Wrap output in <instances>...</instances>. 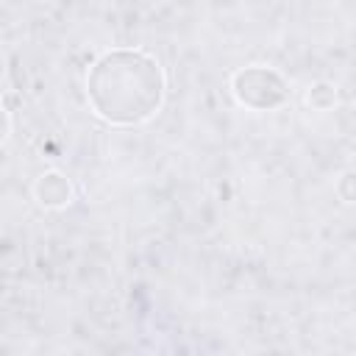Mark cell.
Instances as JSON below:
<instances>
[{
  "instance_id": "cell-2",
  "label": "cell",
  "mask_w": 356,
  "mask_h": 356,
  "mask_svg": "<svg viewBox=\"0 0 356 356\" xmlns=\"http://www.w3.org/2000/svg\"><path fill=\"white\" fill-rule=\"evenodd\" d=\"M234 95L253 111H270L289 100L286 81L270 67H245L234 75Z\"/></svg>"
},
{
  "instance_id": "cell-1",
  "label": "cell",
  "mask_w": 356,
  "mask_h": 356,
  "mask_svg": "<svg viewBox=\"0 0 356 356\" xmlns=\"http://www.w3.org/2000/svg\"><path fill=\"white\" fill-rule=\"evenodd\" d=\"M164 86L161 64L131 47L103 53L86 75L89 103L95 114L111 125H139L150 120L161 108Z\"/></svg>"
},
{
  "instance_id": "cell-3",
  "label": "cell",
  "mask_w": 356,
  "mask_h": 356,
  "mask_svg": "<svg viewBox=\"0 0 356 356\" xmlns=\"http://www.w3.org/2000/svg\"><path fill=\"white\" fill-rule=\"evenodd\" d=\"M36 197L44 206H64L70 200V181L58 172H47L36 181Z\"/></svg>"
}]
</instances>
